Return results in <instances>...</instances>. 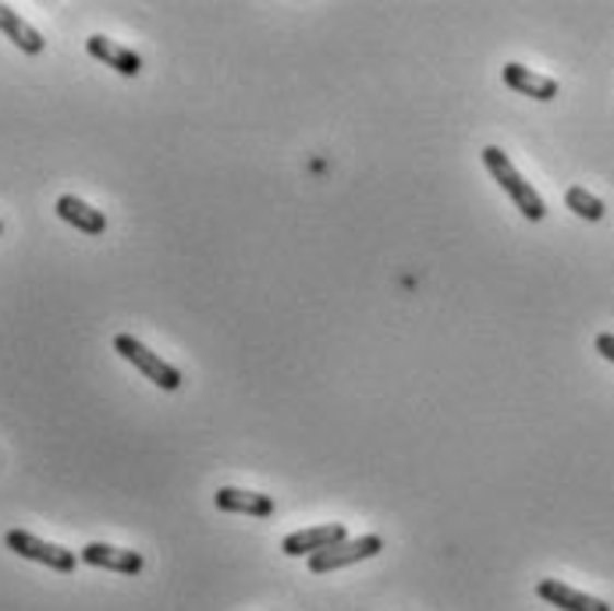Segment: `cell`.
I'll list each match as a JSON object with an SVG mask.
<instances>
[{"label": "cell", "mask_w": 614, "mask_h": 611, "mask_svg": "<svg viewBox=\"0 0 614 611\" xmlns=\"http://www.w3.org/2000/svg\"><path fill=\"white\" fill-rule=\"evenodd\" d=\"M213 505L221 512H235V516H252V519H270L278 512L274 497L260 491H238V487H221L213 494Z\"/></svg>", "instance_id": "ba28073f"}, {"label": "cell", "mask_w": 614, "mask_h": 611, "mask_svg": "<svg viewBox=\"0 0 614 611\" xmlns=\"http://www.w3.org/2000/svg\"><path fill=\"white\" fill-rule=\"evenodd\" d=\"M0 235H4V221H0Z\"/></svg>", "instance_id": "9a60e30c"}, {"label": "cell", "mask_w": 614, "mask_h": 611, "mask_svg": "<svg viewBox=\"0 0 614 611\" xmlns=\"http://www.w3.org/2000/svg\"><path fill=\"white\" fill-rule=\"evenodd\" d=\"M501 79H505L508 90H516L519 96L540 99V104H547V99L558 96V82L547 79V75H540V71L526 68V64H516V61L501 68Z\"/></svg>", "instance_id": "30bf717a"}, {"label": "cell", "mask_w": 614, "mask_h": 611, "mask_svg": "<svg viewBox=\"0 0 614 611\" xmlns=\"http://www.w3.org/2000/svg\"><path fill=\"white\" fill-rule=\"evenodd\" d=\"M597 352H601L607 363H614V334H597Z\"/></svg>", "instance_id": "5bb4252c"}, {"label": "cell", "mask_w": 614, "mask_h": 611, "mask_svg": "<svg viewBox=\"0 0 614 611\" xmlns=\"http://www.w3.org/2000/svg\"><path fill=\"white\" fill-rule=\"evenodd\" d=\"M0 33H4L14 43V47H19L22 54H28V57L43 54V47H47V39H43L36 28L28 25L14 8H8V4H0Z\"/></svg>", "instance_id": "7c38bea8"}, {"label": "cell", "mask_w": 614, "mask_h": 611, "mask_svg": "<svg viewBox=\"0 0 614 611\" xmlns=\"http://www.w3.org/2000/svg\"><path fill=\"white\" fill-rule=\"evenodd\" d=\"M54 210H57V218H61L64 224H71V227H75V232H82V235H104V232H107L104 210L90 207V203H85V199H79V196H57Z\"/></svg>", "instance_id": "8fae6325"}, {"label": "cell", "mask_w": 614, "mask_h": 611, "mask_svg": "<svg viewBox=\"0 0 614 611\" xmlns=\"http://www.w3.org/2000/svg\"><path fill=\"white\" fill-rule=\"evenodd\" d=\"M480 156H483V167H487L491 175H494V181L501 185V189L511 196V203H516V207L522 210V218H526V221H544V218H547V203H544V199H540V192L533 189V185L519 175L516 164L508 161V153H505V150L487 146Z\"/></svg>", "instance_id": "6da1fadb"}, {"label": "cell", "mask_w": 614, "mask_h": 611, "mask_svg": "<svg viewBox=\"0 0 614 611\" xmlns=\"http://www.w3.org/2000/svg\"><path fill=\"white\" fill-rule=\"evenodd\" d=\"M4 544H8V551L19 554V559L47 565V568H54V573H75V565L82 562L75 551H68L61 544H50V540H39L36 533H28V530H8Z\"/></svg>", "instance_id": "3957f363"}, {"label": "cell", "mask_w": 614, "mask_h": 611, "mask_svg": "<svg viewBox=\"0 0 614 611\" xmlns=\"http://www.w3.org/2000/svg\"><path fill=\"white\" fill-rule=\"evenodd\" d=\"M79 559L93 568H107V573H121V576H139L142 568H146V559H142L139 551H128V548H114V544H85L79 551Z\"/></svg>", "instance_id": "8992f818"}, {"label": "cell", "mask_w": 614, "mask_h": 611, "mask_svg": "<svg viewBox=\"0 0 614 611\" xmlns=\"http://www.w3.org/2000/svg\"><path fill=\"white\" fill-rule=\"evenodd\" d=\"M85 50H90V57H96L99 64L114 68L125 79H135L142 71V57L132 47H121V43H114L107 36H90L85 39Z\"/></svg>", "instance_id": "9c48e42d"}, {"label": "cell", "mask_w": 614, "mask_h": 611, "mask_svg": "<svg viewBox=\"0 0 614 611\" xmlns=\"http://www.w3.org/2000/svg\"><path fill=\"white\" fill-rule=\"evenodd\" d=\"M380 551H383V537H377V533L355 537V540H345V544H338V548H327V551L309 554V573L312 576L338 573V568H349L355 562H366V559H374V554H380Z\"/></svg>", "instance_id": "277c9868"}, {"label": "cell", "mask_w": 614, "mask_h": 611, "mask_svg": "<svg viewBox=\"0 0 614 611\" xmlns=\"http://www.w3.org/2000/svg\"><path fill=\"white\" fill-rule=\"evenodd\" d=\"M349 540L345 522H323V526H309V530H295L281 540V551L288 554V559H309V554L327 551V548H338Z\"/></svg>", "instance_id": "5b68a950"}, {"label": "cell", "mask_w": 614, "mask_h": 611, "mask_svg": "<svg viewBox=\"0 0 614 611\" xmlns=\"http://www.w3.org/2000/svg\"><path fill=\"white\" fill-rule=\"evenodd\" d=\"M536 597H544L547 604L562 608V611H611V604L601 601V597L582 594V590L568 587V583H562V579H540Z\"/></svg>", "instance_id": "52a82bcc"}, {"label": "cell", "mask_w": 614, "mask_h": 611, "mask_svg": "<svg viewBox=\"0 0 614 611\" xmlns=\"http://www.w3.org/2000/svg\"><path fill=\"white\" fill-rule=\"evenodd\" d=\"M114 352H118L121 360L132 363L139 374L146 377V380H153L161 391H178L181 388V374H178V369L170 366L167 360H161L156 352H150L139 338H132V334H114Z\"/></svg>", "instance_id": "7a4b0ae2"}, {"label": "cell", "mask_w": 614, "mask_h": 611, "mask_svg": "<svg viewBox=\"0 0 614 611\" xmlns=\"http://www.w3.org/2000/svg\"><path fill=\"white\" fill-rule=\"evenodd\" d=\"M565 207L576 213L582 221H604V203L597 199L593 192H587L582 185H572V189H565Z\"/></svg>", "instance_id": "4fadbf2b"}]
</instances>
